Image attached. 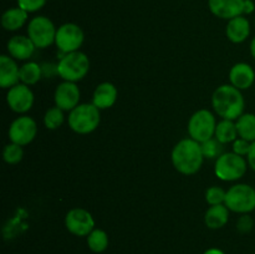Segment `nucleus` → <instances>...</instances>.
Returning <instances> with one entry per match:
<instances>
[{
  "instance_id": "27",
  "label": "nucleus",
  "mask_w": 255,
  "mask_h": 254,
  "mask_svg": "<svg viewBox=\"0 0 255 254\" xmlns=\"http://www.w3.org/2000/svg\"><path fill=\"white\" fill-rule=\"evenodd\" d=\"M22 156H24L22 146L12 143V142L6 144V146L4 147V151H2V158H4V161L9 164L19 163L22 159Z\"/></svg>"
},
{
  "instance_id": "18",
  "label": "nucleus",
  "mask_w": 255,
  "mask_h": 254,
  "mask_svg": "<svg viewBox=\"0 0 255 254\" xmlns=\"http://www.w3.org/2000/svg\"><path fill=\"white\" fill-rule=\"evenodd\" d=\"M116 86L111 82H102L95 89L94 96H92V104L99 110L110 109L115 105L117 100Z\"/></svg>"
},
{
  "instance_id": "30",
  "label": "nucleus",
  "mask_w": 255,
  "mask_h": 254,
  "mask_svg": "<svg viewBox=\"0 0 255 254\" xmlns=\"http://www.w3.org/2000/svg\"><path fill=\"white\" fill-rule=\"evenodd\" d=\"M17 6L24 9L27 12H35L42 9L46 4V0H16Z\"/></svg>"
},
{
  "instance_id": "29",
  "label": "nucleus",
  "mask_w": 255,
  "mask_h": 254,
  "mask_svg": "<svg viewBox=\"0 0 255 254\" xmlns=\"http://www.w3.org/2000/svg\"><path fill=\"white\" fill-rule=\"evenodd\" d=\"M227 192L222 187L213 186L206 191V201L209 206H217V204H224L226 202Z\"/></svg>"
},
{
  "instance_id": "15",
  "label": "nucleus",
  "mask_w": 255,
  "mask_h": 254,
  "mask_svg": "<svg viewBox=\"0 0 255 254\" xmlns=\"http://www.w3.org/2000/svg\"><path fill=\"white\" fill-rule=\"evenodd\" d=\"M255 80V72L253 67L246 62H238L229 71V81L231 85L238 90H247L252 87Z\"/></svg>"
},
{
  "instance_id": "16",
  "label": "nucleus",
  "mask_w": 255,
  "mask_h": 254,
  "mask_svg": "<svg viewBox=\"0 0 255 254\" xmlns=\"http://www.w3.org/2000/svg\"><path fill=\"white\" fill-rule=\"evenodd\" d=\"M20 81V67L12 57L7 55L0 56V86L11 89Z\"/></svg>"
},
{
  "instance_id": "11",
  "label": "nucleus",
  "mask_w": 255,
  "mask_h": 254,
  "mask_svg": "<svg viewBox=\"0 0 255 254\" xmlns=\"http://www.w3.org/2000/svg\"><path fill=\"white\" fill-rule=\"evenodd\" d=\"M37 133V125L30 116H20L11 122L9 128V138L12 143L26 146L34 141Z\"/></svg>"
},
{
  "instance_id": "14",
  "label": "nucleus",
  "mask_w": 255,
  "mask_h": 254,
  "mask_svg": "<svg viewBox=\"0 0 255 254\" xmlns=\"http://www.w3.org/2000/svg\"><path fill=\"white\" fill-rule=\"evenodd\" d=\"M246 0H208L209 10L221 19L231 20L243 15Z\"/></svg>"
},
{
  "instance_id": "13",
  "label": "nucleus",
  "mask_w": 255,
  "mask_h": 254,
  "mask_svg": "<svg viewBox=\"0 0 255 254\" xmlns=\"http://www.w3.org/2000/svg\"><path fill=\"white\" fill-rule=\"evenodd\" d=\"M80 95L81 92L76 82L64 81L55 90V105L62 111L70 112L80 105Z\"/></svg>"
},
{
  "instance_id": "25",
  "label": "nucleus",
  "mask_w": 255,
  "mask_h": 254,
  "mask_svg": "<svg viewBox=\"0 0 255 254\" xmlns=\"http://www.w3.org/2000/svg\"><path fill=\"white\" fill-rule=\"evenodd\" d=\"M87 246L94 253H102L109 247V236L102 229H94L87 236Z\"/></svg>"
},
{
  "instance_id": "6",
  "label": "nucleus",
  "mask_w": 255,
  "mask_h": 254,
  "mask_svg": "<svg viewBox=\"0 0 255 254\" xmlns=\"http://www.w3.org/2000/svg\"><path fill=\"white\" fill-rule=\"evenodd\" d=\"M224 204L234 213L249 214L255 209V188L246 183L234 184L227 191Z\"/></svg>"
},
{
  "instance_id": "26",
  "label": "nucleus",
  "mask_w": 255,
  "mask_h": 254,
  "mask_svg": "<svg viewBox=\"0 0 255 254\" xmlns=\"http://www.w3.org/2000/svg\"><path fill=\"white\" fill-rule=\"evenodd\" d=\"M64 111L60 107H50L44 116V125L49 129H56L64 124Z\"/></svg>"
},
{
  "instance_id": "9",
  "label": "nucleus",
  "mask_w": 255,
  "mask_h": 254,
  "mask_svg": "<svg viewBox=\"0 0 255 254\" xmlns=\"http://www.w3.org/2000/svg\"><path fill=\"white\" fill-rule=\"evenodd\" d=\"M84 40L85 35L81 27L74 22H66L57 29L55 44L60 51L69 54L79 51L81 45L84 44Z\"/></svg>"
},
{
  "instance_id": "36",
  "label": "nucleus",
  "mask_w": 255,
  "mask_h": 254,
  "mask_svg": "<svg viewBox=\"0 0 255 254\" xmlns=\"http://www.w3.org/2000/svg\"><path fill=\"white\" fill-rule=\"evenodd\" d=\"M251 54L255 60V37L253 40H252V42H251Z\"/></svg>"
},
{
  "instance_id": "10",
  "label": "nucleus",
  "mask_w": 255,
  "mask_h": 254,
  "mask_svg": "<svg viewBox=\"0 0 255 254\" xmlns=\"http://www.w3.org/2000/svg\"><path fill=\"white\" fill-rule=\"evenodd\" d=\"M65 226L74 236L87 237L95 229V219L86 209L74 208L67 212L65 217Z\"/></svg>"
},
{
  "instance_id": "35",
  "label": "nucleus",
  "mask_w": 255,
  "mask_h": 254,
  "mask_svg": "<svg viewBox=\"0 0 255 254\" xmlns=\"http://www.w3.org/2000/svg\"><path fill=\"white\" fill-rule=\"evenodd\" d=\"M203 254H224V252L221 251V249H218V248H209V249H207Z\"/></svg>"
},
{
  "instance_id": "20",
  "label": "nucleus",
  "mask_w": 255,
  "mask_h": 254,
  "mask_svg": "<svg viewBox=\"0 0 255 254\" xmlns=\"http://www.w3.org/2000/svg\"><path fill=\"white\" fill-rule=\"evenodd\" d=\"M229 219V209L226 204L211 206L204 214V223L209 229L223 228Z\"/></svg>"
},
{
  "instance_id": "17",
  "label": "nucleus",
  "mask_w": 255,
  "mask_h": 254,
  "mask_svg": "<svg viewBox=\"0 0 255 254\" xmlns=\"http://www.w3.org/2000/svg\"><path fill=\"white\" fill-rule=\"evenodd\" d=\"M35 49L36 46L31 41V39L29 36H24V35L12 36L7 41V52L10 56L12 59L21 60V61L30 59L34 54Z\"/></svg>"
},
{
  "instance_id": "7",
  "label": "nucleus",
  "mask_w": 255,
  "mask_h": 254,
  "mask_svg": "<svg viewBox=\"0 0 255 254\" xmlns=\"http://www.w3.org/2000/svg\"><path fill=\"white\" fill-rule=\"evenodd\" d=\"M217 121L214 115L209 110H198L192 115L188 122V133L194 141L203 143L208 139L213 138L216 134Z\"/></svg>"
},
{
  "instance_id": "32",
  "label": "nucleus",
  "mask_w": 255,
  "mask_h": 254,
  "mask_svg": "<svg viewBox=\"0 0 255 254\" xmlns=\"http://www.w3.org/2000/svg\"><path fill=\"white\" fill-rule=\"evenodd\" d=\"M252 142L247 141L244 138H237L236 141L233 142V152L234 153L239 154V156H248L249 151H251Z\"/></svg>"
},
{
  "instance_id": "31",
  "label": "nucleus",
  "mask_w": 255,
  "mask_h": 254,
  "mask_svg": "<svg viewBox=\"0 0 255 254\" xmlns=\"http://www.w3.org/2000/svg\"><path fill=\"white\" fill-rule=\"evenodd\" d=\"M254 221L249 214H242L239 219L237 221V229L241 233H249L253 229Z\"/></svg>"
},
{
  "instance_id": "24",
  "label": "nucleus",
  "mask_w": 255,
  "mask_h": 254,
  "mask_svg": "<svg viewBox=\"0 0 255 254\" xmlns=\"http://www.w3.org/2000/svg\"><path fill=\"white\" fill-rule=\"evenodd\" d=\"M238 134L241 138L249 142L255 141V115L243 114L236 122Z\"/></svg>"
},
{
  "instance_id": "34",
  "label": "nucleus",
  "mask_w": 255,
  "mask_h": 254,
  "mask_svg": "<svg viewBox=\"0 0 255 254\" xmlns=\"http://www.w3.org/2000/svg\"><path fill=\"white\" fill-rule=\"evenodd\" d=\"M255 9V5L252 0H246L244 1V10H243V14H252Z\"/></svg>"
},
{
  "instance_id": "1",
  "label": "nucleus",
  "mask_w": 255,
  "mask_h": 254,
  "mask_svg": "<svg viewBox=\"0 0 255 254\" xmlns=\"http://www.w3.org/2000/svg\"><path fill=\"white\" fill-rule=\"evenodd\" d=\"M204 156L199 142L193 138L181 139L172 149V163L182 174L191 176L197 173L203 164Z\"/></svg>"
},
{
  "instance_id": "12",
  "label": "nucleus",
  "mask_w": 255,
  "mask_h": 254,
  "mask_svg": "<svg viewBox=\"0 0 255 254\" xmlns=\"http://www.w3.org/2000/svg\"><path fill=\"white\" fill-rule=\"evenodd\" d=\"M6 102L14 112L25 114L34 105V94L27 85L17 84L7 91Z\"/></svg>"
},
{
  "instance_id": "5",
  "label": "nucleus",
  "mask_w": 255,
  "mask_h": 254,
  "mask_svg": "<svg viewBox=\"0 0 255 254\" xmlns=\"http://www.w3.org/2000/svg\"><path fill=\"white\" fill-rule=\"evenodd\" d=\"M248 168V161L243 156L234 152H224L216 159L214 172L219 179L226 182L238 181L246 174Z\"/></svg>"
},
{
  "instance_id": "28",
  "label": "nucleus",
  "mask_w": 255,
  "mask_h": 254,
  "mask_svg": "<svg viewBox=\"0 0 255 254\" xmlns=\"http://www.w3.org/2000/svg\"><path fill=\"white\" fill-rule=\"evenodd\" d=\"M202 152H203L204 158H218L219 156L224 153L223 152V143L218 141L217 138H211L208 141L201 143Z\"/></svg>"
},
{
  "instance_id": "4",
  "label": "nucleus",
  "mask_w": 255,
  "mask_h": 254,
  "mask_svg": "<svg viewBox=\"0 0 255 254\" xmlns=\"http://www.w3.org/2000/svg\"><path fill=\"white\" fill-rule=\"evenodd\" d=\"M90 70V59L81 51L65 54L56 65V72L64 81L77 82L84 79Z\"/></svg>"
},
{
  "instance_id": "23",
  "label": "nucleus",
  "mask_w": 255,
  "mask_h": 254,
  "mask_svg": "<svg viewBox=\"0 0 255 254\" xmlns=\"http://www.w3.org/2000/svg\"><path fill=\"white\" fill-rule=\"evenodd\" d=\"M42 77V67L37 62L29 61L25 62L22 66H20V81L21 84L35 85L41 80Z\"/></svg>"
},
{
  "instance_id": "19",
  "label": "nucleus",
  "mask_w": 255,
  "mask_h": 254,
  "mask_svg": "<svg viewBox=\"0 0 255 254\" xmlns=\"http://www.w3.org/2000/svg\"><path fill=\"white\" fill-rule=\"evenodd\" d=\"M249 34H251V24H249V20L243 15L233 17L227 24L226 35L229 41L234 42V44H241V42L246 41Z\"/></svg>"
},
{
  "instance_id": "2",
  "label": "nucleus",
  "mask_w": 255,
  "mask_h": 254,
  "mask_svg": "<svg viewBox=\"0 0 255 254\" xmlns=\"http://www.w3.org/2000/svg\"><path fill=\"white\" fill-rule=\"evenodd\" d=\"M244 97L241 90L233 85H222L212 96V106L217 115L224 120H238L244 111Z\"/></svg>"
},
{
  "instance_id": "33",
  "label": "nucleus",
  "mask_w": 255,
  "mask_h": 254,
  "mask_svg": "<svg viewBox=\"0 0 255 254\" xmlns=\"http://www.w3.org/2000/svg\"><path fill=\"white\" fill-rule=\"evenodd\" d=\"M247 161H248V164L251 166V168L255 171V141L252 142L251 151H249L248 156H247Z\"/></svg>"
},
{
  "instance_id": "8",
  "label": "nucleus",
  "mask_w": 255,
  "mask_h": 254,
  "mask_svg": "<svg viewBox=\"0 0 255 254\" xmlns=\"http://www.w3.org/2000/svg\"><path fill=\"white\" fill-rule=\"evenodd\" d=\"M57 29L54 22L46 16H35L27 25V36L36 49H46L55 42Z\"/></svg>"
},
{
  "instance_id": "3",
  "label": "nucleus",
  "mask_w": 255,
  "mask_h": 254,
  "mask_svg": "<svg viewBox=\"0 0 255 254\" xmlns=\"http://www.w3.org/2000/svg\"><path fill=\"white\" fill-rule=\"evenodd\" d=\"M101 110L94 104H80L69 115V126L79 134H87L94 132L101 121Z\"/></svg>"
},
{
  "instance_id": "22",
  "label": "nucleus",
  "mask_w": 255,
  "mask_h": 254,
  "mask_svg": "<svg viewBox=\"0 0 255 254\" xmlns=\"http://www.w3.org/2000/svg\"><path fill=\"white\" fill-rule=\"evenodd\" d=\"M238 129H237L236 122H233L232 120H222L221 122L217 124L216 127V137L221 143H231L234 142L238 138Z\"/></svg>"
},
{
  "instance_id": "21",
  "label": "nucleus",
  "mask_w": 255,
  "mask_h": 254,
  "mask_svg": "<svg viewBox=\"0 0 255 254\" xmlns=\"http://www.w3.org/2000/svg\"><path fill=\"white\" fill-rule=\"evenodd\" d=\"M27 15H29V12L19 6L7 9L1 15L2 27L7 31H16L20 27L24 26L27 20Z\"/></svg>"
}]
</instances>
